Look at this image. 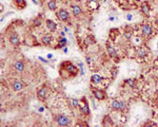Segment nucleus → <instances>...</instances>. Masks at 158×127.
<instances>
[{"label":"nucleus","instance_id":"aec40b11","mask_svg":"<svg viewBox=\"0 0 158 127\" xmlns=\"http://www.w3.org/2000/svg\"><path fill=\"white\" fill-rule=\"evenodd\" d=\"M102 125L103 126H106V125H113V122H112V120H111V116H105L104 118H103Z\"/></svg>","mask_w":158,"mask_h":127},{"label":"nucleus","instance_id":"ddd939ff","mask_svg":"<svg viewBox=\"0 0 158 127\" xmlns=\"http://www.w3.org/2000/svg\"><path fill=\"white\" fill-rule=\"evenodd\" d=\"M71 8H72L73 15L75 17H79L81 14H82V8H81L79 6H77V4H74V6H72Z\"/></svg>","mask_w":158,"mask_h":127},{"label":"nucleus","instance_id":"2eb2a0df","mask_svg":"<svg viewBox=\"0 0 158 127\" xmlns=\"http://www.w3.org/2000/svg\"><path fill=\"white\" fill-rule=\"evenodd\" d=\"M41 42L43 46H50L51 42H52V36L50 34H45V35L42 36Z\"/></svg>","mask_w":158,"mask_h":127},{"label":"nucleus","instance_id":"cd10ccee","mask_svg":"<svg viewBox=\"0 0 158 127\" xmlns=\"http://www.w3.org/2000/svg\"><path fill=\"white\" fill-rule=\"evenodd\" d=\"M78 66H79V69H80V73L81 74H84V69H83V64L81 61H78Z\"/></svg>","mask_w":158,"mask_h":127},{"label":"nucleus","instance_id":"6e6552de","mask_svg":"<svg viewBox=\"0 0 158 127\" xmlns=\"http://www.w3.org/2000/svg\"><path fill=\"white\" fill-rule=\"evenodd\" d=\"M10 42H11L12 46H14V47H17V46H19L20 44V39H19V36L17 33H12L10 35V38H8Z\"/></svg>","mask_w":158,"mask_h":127},{"label":"nucleus","instance_id":"a211bd4d","mask_svg":"<svg viewBox=\"0 0 158 127\" xmlns=\"http://www.w3.org/2000/svg\"><path fill=\"white\" fill-rule=\"evenodd\" d=\"M120 107H121V103L118 99H114L112 102V109L115 111H120Z\"/></svg>","mask_w":158,"mask_h":127},{"label":"nucleus","instance_id":"e433bc0d","mask_svg":"<svg viewBox=\"0 0 158 127\" xmlns=\"http://www.w3.org/2000/svg\"><path fill=\"white\" fill-rule=\"evenodd\" d=\"M64 32H69V29L67 27H64Z\"/></svg>","mask_w":158,"mask_h":127},{"label":"nucleus","instance_id":"c9c22d12","mask_svg":"<svg viewBox=\"0 0 158 127\" xmlns=\"http://www.w3.org/2000/svg\"><path fill=\"white\" fill-rule=\"evenodd\" d=\"M115 74H117V70H115V68H114V70H113V76H115Z\"/></svg>","mask_w":158,"mask_h":127},{"label":"nucleus","instance_id":"c85d7f7f","mask_svg":"<svg viewBox=\"0 0 158 127\" xmlns=\"http://www.w3.org/2000/svg\"><path fill=\"white\" fill-rule=\"evenodd\" d=\"M144 126H147V125H154L155 126L156 125V123H153V122H147V123H144Z\"/></svg>","mask_w":158,"mask_h":127},{"label":"nucleus","instance_id":"f257e3e1","mask_svg":"<svg viewBox=\"0 0 158 127\" xmlns=\"http://www.w3.org/2000/svg\"><path fill=\"white\" fill-rule=\"evenodd\" d=\"M79 68L72 64L71 61H63V63L61 64L60 66V70H64V71L67 72V76H64V78H75L77 76L78 73H79Z\"/></svg>","mask_w":158,"mask_h":127},{"label":"nucleus","instance_id":"20e7f679","mask_svg":"<svg viewBox=\"0 0 158 127\" xmlns=\"http://www.w3.org/2000/svg\"><path fill=\"white\" fill-rule=\"evenodd\" d=\"M57 17H58V19L61 20V21L67 22L69 21L70 19V14L65 8H60V10H58V12H57Z\"/></svg>","mask_w":158,"mask_h":127},{"label":"nucleus","instance_id":"ea45409f","mask_svg":"<svg viewBox=\"0 0 158 127\" xmlns=\"http://www.w3.org/2000/svg\"><path fill=\"white\" fill-rule=\"evenodd\" d=\"M90 1H93V2H98L99 0H90Z\"/></svg>","mask_w":158,"mask_h":127},{"label":"nucleus","instance_id":"c756f323","mask_svg":"<svg viewBox=\"0 0 158 127\" xmlns=\"http://www.w3.org/2000/svg\"><path fill=\"white\" fill-rule=\"evenodd\" d=\"M86 63L89 64V65H91V64H92V58L88 56V57H86Z\"/></svg>","mask_w":158,"mask_h":127},{"label":"nucleus","instance_id":"f3484780","mask_svg":"<svg viewBox=\"0 0 158 127\" xmlns=\"http://www.w3.org/2000/svg\"><path fill=\"white\" fill-rule=\"evenodd\" d=\"M141 13H143L144 15H149V13H150L151 11V8H150V4L148 2H143L141 4Z\"/></svg>","mask_w":158,"mask_h":127},{"label":"nucleus","instance_id":"4c0bfd02","mask_svg":"<svg viewBox=\"0 0 158 127\" xmlns=\"http://www.w3.org/2000/svg\"><path fill=\"white\" fill-rule=\"evenodd\" d=\"M63 52L64 53H68V49H67V48H64V49H63Z\"/></svg>","mask_w":158,"mask_h":127},{"label":"nucleus","instance_id":"bb28decb","mask_svg":"<svg viewBox=\"0 0 158 127\" xmlns=\"http://www.w3.org/2000/svg\"><path fill=\"white\" fill-rule=\"evenodd\" d=\"M120 103H121V107H120V111H121V112H125V111L127 110V103H125V101H120Z\"/></svg>","mask_w":158,"mask_h":127},{"label":"nucleus","instance_id":"7ed1b4c3","mask_svg":"<svg viewBox=\"0 0 158 127\" xmlns=\"http://www.w3.org/2000/svg\"><path fill=\"white\" fill-rule=\"evenodd\" d=\"M55 122L60 126H68L71 124V120L64 114H57L55 116Z\"/></svg>","mask_w":158,"mask_h":127},{"label":"nucleus","instance_id":"0eeeda50","mask_svg":"<svg viewBox=\"0 0 158 127\" xmlns=\"http://www.w3.org/2000/svg\"><path fill=\"white\" fill-rule=\"evenodd\" d=\"M106 51H108V54L111 56L112 58H114V61H118L119 57L117 55V51L115 50V48L112 47L111 44H106Z\"/></svg>","mask_w":158,"mask_h":127},{"label":"nucleus","instance_id":"72a5a7b5","mask_svg":"<svg viewBox=\"0 0 158 127\" xmlns=\"http://www.w3.org/2000/svg\"><path fill=\"white\" fill-rule=\"evenodd\" d=\"M155 23L158 25V14L156 15V17H155Z\"/></svg>","mask_w":158,"mask_h":127},{"label":"nucleus","instance_id":"4468645a","mask_svg":"<svg viewBox=\"0 0 158 127\" xmlns=\"http://www.w3.org/2000/svg\"><path fill=\"white\" fill-rule=\"evenodd\" d=\"M45 23H47V28L49 29L51 32H55V31L57 30V23L54 22L53 20L47 19V21H45Z\"/></svg>","mask_w":158,"mask_h":127},{"label":"nucleus","instance_id":"1a4fd4ad","mask_svg":"<svg viewBox=\"0 0 158 127\" xmlns=\"http://www.w3.org/2000/svg\"><path fill=\"white\" fill-rule=\"evenodd\" d=\"M37 99L40 101V102H43L45 99H47V89L45 87H41L37 90Z\"/></svg>","mask_w":158,"mask_h":127},{"label":"nucleus","instance_id":"4be33fe9","mask_svg":"<svg viewBox=\"0 0 158 127\" xmlns=\"http://www.w3.org/2000/svg\"><path fill=\"white\" fill-rule=\"evenodd\" d=\"M79 102H80V101H78L77 99H71L70 104H71V106H72L73 108H78L79 107Z\"/></svg>","mask_w":158,"mask_h":127},{"label":"nucleus","instance_id":"a19ab883","mask_svg":"<svg viewBox=\"0 0 158 127\" xmlns=\"http://www.w3.org/2000/svg\"><path fill=\"white\" fill-rule=\"evenodd\" d=\"M157 63H158V57H157Z\"/></svg>","mask_w":158,"mask_h":127},{"label":"nucleus","instance_id":"f704fd0d","mask_svg":"<svg viewBox=\"0 0 158 127\" xmlns=\"http://www.w3.org/2000/svg\"><path fill=\"white\" fill-rule=\"evenodd\" d=\"M47 59H51V58H53V54H47Z\"/></svg>","mask_w":158,"mask_h":127},{"label":"nucleus","instance_id":"79ce46f5","mask_svg":"<svg viewBox=\"0 0 158 127\" xmlns=\"http://www.w3.org/2000/svg\"><path fill=\"white\" fill-rule=\"evenodd\" d=\"M157 109H158V104H157Z\"/></svg>","mask_w":158,"mask_h":127},{"label":"nucleus","instance_id":"7c9ffc66","mask_svg":"<svg viewBox=\"0 0 158 127\" xmlns=\"http://www.w3.org/2000/svg\"><path fill=\"white\" fill-rule=\"evenodd\" d=\"M39 59H40V61H41L42 63H45V64L49 63V61H47V59H45V58H43V57H39Z\"/></svg>","mask_w":158,"mask_h":127},{"label":"nucleus","instance_id":"423d86ee","mask_svg":"<svg viewBox=\"0 0 158 127\" xmlns=\"http://www.w3.org/2000/svg\"><path fill=\"white\" fill-rule=\"evenodd\" d=\"M142 34H143L144 36H147V37H151V36L153 35V28L152 25H149V23H145V25H142Z\"/></svg>","mask_w":158,"mask_h":127},{"label":"nucleus","instance_id":"39448f33","mask_svg":"<svg viewBox=\"0 0 158 127\" xmlns=\"http://www.w3.org/2000/svg\"><path fill=\"white\" fill-rule=\"evenodd\" d=\"M93 92V95L96 99L98 101H103V99H106V93H105L104 90H101V89H93L92 90Z\"/></svg>","mask_w":158,"mask_h":127},{"label":"nucleus","instance_id":"473e14b6","mask_svg":"<svg viewBox=\"0 0 158 127\" xmlns=\"http://www.w3.org/2000/svg\"><path fill=\"white\" fill-rule=\"evenodd\" d=\"M127 19H128V20H132V15L129 14L128 16H127Z\"/></svg>","mask_w":158,"mask_h":127},{"label":"nucleus","instance_id":"dca6fc26","mask_svg":"<svg viewBox=\"0 0 158 127\" xmlns=\"http://www.w3.org/2000/svg\"><path fill=\"white\" fill-rule=\"evenodd\" d=\"M24 63H22L21 61H17L16 63L14 64V68L16 71L18 72H22L24 70Z\"/></svg>","mask_w":158,"mask_h":127},{"label":"nucleus","instance_id":"5701e85b","mask_svg":"<svg viewBox=\"0 0 158 127\" xmlns=\"http://www.w3.org/2000/svg\"><path fill=\"white\" fill-rule=\"evenodd\" d=\"M147 50L145 49H143V48H141V49H139L138 51H137V54H138V56L139 57H141V58H143V57H145L147 56Z\"/></svg>","mask_w":158,"mask_h":127},{"label":"nucleus","instance_id":"6ab92c4d","mask_svg":"<svg viewBox=\"0 0 158 127\" xmlns=\"http://www.w3.org/2000/svg\"><path fill=\"white\" fill-rule=\"evenodd\" d=\"M47 8H49V10H51V11L57 10V1H56V0H50V1L47 2Z\"/></svg>","mask_w":158,"mask_h":127},{"label":"nucleus","instance_id":"9b49d317","mask_svg":"<svg viewBox=\"0 0 158 127\" xmlns=\"http://www.w3.org/2000/svg\"><path fill=\"white\" fill-rule=\"evenodd\" d=\"M13 4L18 10H22V8H24L26 6V1L25 0H13Z\"/></svg>","mask_w":158,"mask_h":127},{"label":"nucleus","instance_id":"b1692460","mask_svg":"<svg viewBox=\"0 0 158 127\" xmlns=\"http://www.w3.org/2000/svg\"><path fill=\"white\" fill-rule=\"evenodd\" d=\"M68 40L65 37H62V38L60 39V42H59V44L57 46V48H62V47H65V44H67Z\"/></svg>","mask_w":158,"mask_h":127},{"label":"nucleus","instance_id":"393cba45","mask_svg":"<svg viewBox=\"0 0 158 127\" xmlns=\"http://www.w3.org/2000/svg\"><path fill=\"white\" fill-rule=\"evenodd\" d=\"M39 25H41V19H40V17L35 18V19L33 20V27L37 28V27H39Z\"/></svg>","mask_w":158,"mask_h":127},{"label":"nucleus","instance_id":"f03ea898","mask_svg":"<svg viewBox=\"0 0 158 127\" xmlns=\"http://www.w3.org/2000/svg\"><path fill=\"white\" fill-rule=\"evenodd\" d=\"M79 109H80V112L84 116H90L91 110H90V106H89V102L86 101V97H83L79 102Z\"/></svg>","mask_w":158,"mask_h":127},{"label":"nucleus","instance_id":"2f4dec72","mask_svg":"<svg viewBox=\"0 0 158 127\" xmlns=\"http://www.w3.org/2000/svg\"><path fill=\"white\" fill-rule=\"evenodd\" d=\"M38 110L40 111V112H43V111H45V108H43V107H39Z\"/></svg>","mask_w":158,"mask_h":127},{"label":"nucleus","instance_id":"f8f14e48","mask_svg":"<svg viewBox=\"0 0 158 127\" xmlns=\"http://www.w3.org/2000/svg\"><path fill=\"white\" fill-rule=\"evenodd\" d=\"M12 87H13L15 91H20V90H22L24 88V84L22 82H19V80H15L14 83L12 84Z\"/></svg>","mask_w":158,"mask_h":127},{"label":"nucleus","instance_id":"58836bf2","mask_svg":"<svg viewBox=\"0 0 158 127\" xmlns=\"http://www.w3.org/2000/svg\"><path fill=\"white\" fill-rule=\"evenodd\" d=\"M33 2L35 3V4H38V1H36V0H33Z\"/></svg>","mask_w":158,"mask_h":127},{"label":"nucleus","instance_id":"412c9836","mask_svg":"<svg viewBox=\"0 0 158 127\" xmlns=\"http://www.w3.org/2000/svg\"><path fill=\"white\" fill-rule=\"evenodd\" d=\"M125 83L127 84L129 87H131V88H134V87H136V80H133V78H128V80H125Z\"/></svg>","mask_w":158,"mask_h":127},{"label":"nucleus","instance_id":"9d476101","mask_svg":"<svg viewBox=\"0 0 158 127\" xmlns=\"http://www.w3.org/2000/svg\"><path fill=\"white\" fill-rule=\"evenodd\" d=\"M102 80L103 78L99 74H93L91 76V83L94 84V85H98V84L102 83Z\"/></svg>","mask_w":158,"mask_h":127},{"label":"nucleus","instance_id":"a878e982","mask_svg":"<svg viewBox=\"0 0 158 127\" xmlns=\"http://www.w3.org/2000/svg\"><path fill=\"white\" fill-rule=\"evenodd\" d=\"M84 42H86V46H90V44H94V40H93V38H92L91 36H88V37L84 39Z\"/></svg>","mask_w":158,"mask_h":127}]
</instances>
